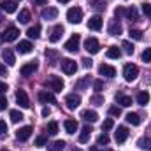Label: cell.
<instances>
[{
  "mask_svg": "<svg viewBox=\"0 0 151 151\" xmlns=\"http://www.w3.org/2000/svg\"><path fill=\"white\" fill-rule=\"evenodd\" d=\"M46 86H47L51 91L58 93V91H62V90H63L65 83H63V79H62V77H58V76H49V77H47V81H46Z\"/></svg>",
  "mask_w": 151,
  "mask_h": 151,
  "instance_id": "obj_1",
  "label": "cell"
},
{
  "mask_svg": "<svg viewBox=\"0 0 151 151\" xmlns=\"http://www.w3.org/2000/svg\"><path fill=\"white\" fill-rule=\"evenodd\" d=\"M123 76H125V81H128V83L135 81L137 76H139V67L134 65V63H127L125 69H123Z\"/></svg>",
  "mask_w": 151,
  "mask_h": 151,
  "instance_id": "obj_2",
  "label": "cell"
},
{
  "mask_svg": "<svg viewBox=\"0 0 151 151\" xmlns=\"http://www.w3.org/2000/svg\"><path fill=\"white\" fill-rule=\"evenodd\" d=\"M67 19H69V23H72V25L81 23V19H83V9H81V7H70V9L67 11Z\"/></svg>",
  "mask_w": 151,
  "mask_h": 151,
  "instance_id": "obj_3",
  "label": "cell"
},
{
  "mask_svg": "<svg viewBox=\"0 0 151 151\" xmlns=\"http://www.w3.org/2000/svg\"><path fill=\"white\" fill-rule=\"evenodd\" d=\"M84 49H86L90 55H97V53L100 51V42H99L95 37L86 39V42H84Z\"/></svg>",
  "mask_w": 151,
  "mask_h": 151,
  "instance_id": "obj_4",
  "label": "cell"
},
{
  "mask_svg": "<svg viewBox=\"0 0 151 151\" xmlns=\"http://www.w3.org/2000/svg\"><path fill=\"white\" fill-rule=\"evenodd\" d=\"M62 70H63L67 76L76 74V70H77V63H76L74 60H70V58H62Z\"/></svg>",
  "mask_w": 151,
  "mask_h": 151,
  "instance_id": "obj_5",
  "label": "cell"
},
{
  "mask_svg": "<svg viewBox=\"0 0 151 151\" xmlns=\"http://www.w3.org/2000/svg\"><path fill=\"white\" fill-rule=\"evenodd\" d=\"M18 37H19V30H18L16 27H7L5 32L2 34V39H4L5 42H12V40H16Z\"/></svg>",
  "mask_w": 151,
  "mask_h": 151,
  "instance_id": "obj_6",
  "label": "cell"
},
{
  "mask_svg": "<svg viewBox=\"0 0 151 151\" xmlns=\"http://www.w3.org/2000/svg\"><path fill=\"white\" fill-rule=\"evenodd\" d=\"M79 42H81V35H79V34H74L72 37L65 42V49L70 51V53H76V51L79 49Z\"/></svg>",
  "mask_w": 151,
  "mask_h": 151,
  "instance_id": "obj_7",
  "label": "cell"
},
{
  "mask_svg": "<svg viewBox=\"0 0 151 151\" xmlns=\"http://www.w3.org/2000/svg\"><path fill=\"white\" fill-rule=\"evenodd\" d=\"M16 102H18L19 107H23V109H28V107H30V100H28V95H27L25 90H18V91H16Z\"/></svg>",
  "mask_w": 151,
  "mask_h": 151,
  "instance_id": "obj_8",
  "label": "cell"
},
{
  "mask_svg": "<svg viewBox=\"0 0 151 151\" xmlns=\"http://www.w3.org/2000/svg\"><path fill=\"white\" fill-rule=\"evenodd\" d=\"M39 100H40L42 104H56L55 93H53V91H47V90L39 91Z\"/></svg>",
  "mask_w": 151,
  "mask_h": 151,
  "instance_id": "obj_9",
  "label": "cell"
},
{
  "mask_svg": "<svg viewBox=\"0 0 151 151\" xmlns=\"http://www.w3.org/2000/svg\"><path fill=\"white\" fill-rule=\"evenodd\" d=\"M39 69V63L34 60V62H28V63H25L21 69H19V74L21 76H32L35 70Z\"/></svg>",
  "mask_w": 151,
  "mask_h": 151,
  "instance_id": "obj_10",
  "label": "cell"
},
{
  "mask_svg": "<svg viewBox=\"0 0 151 151\" xmlns=\"http://www.w3.org/2000/svg\"><path fill=\"white\" fill-rule=\"evenodd\" d=\"M65 104H67L69 109H76V107H79V104H81V97H79L77 93H69V95L65 97Z\"/></svg>",
  "mask_w": 151,
  "mask_h": 151,
  "instance_id": "obj_11",
  "label": "cell"
},
{
  "mask_svg": "<svg viewBox=\"0 0 151 151\" xmlns=\"http://www.w3.org/2000/svg\"><path fill=\"white\" fill-rule=\"evenodd\" d=\"M102 23H104V19H102L99 14H95V16H91V18L88 19V28L97 32V30H100V28H102Z\"/></svg>",
  "mask_w": 151,
  "mask_h": 151,
  "instance_id": "obj_12",
  "label": "cell"
},
{
  "mask_svg": "<svg viewBox=\"0 0 151 151\" xmlns=\"http://www.w3.org/2000/svg\"><path fill=\"white\" fill-rule=\"evenodd\" d=\"M32 49H34V46H32L30 40H21V42L16 46V51H18L19 55H28V53H32Z\"/></svg>",
  "mask_w": 151,
  "mask_h": 151,
  "instance_id": "obj_13",
  "label": "cell"
},
{
  "mask_svg": "<svg viewBox=\"0 0 151 151\" xmlns=\"http://www.w3.org/2000/svg\"><path fill=\"white\" fill-rule=\"evenodd\" d=\"M127 137H128V128H127V127H118V130H116V134H114L116 142H118V144H123V142L127 141Z\"/></svg>",
  "mask_w": 151,
  "mask_h": 151,
  "instance_id": "obj_14",
  "label": "cell"
},
{
  "mask_svg": "<svg viewBox=\"0 0 151 151\" xmlns=\"http://www.w3.org/2000/svg\"><path fill=\"white\" fill-rule=\"evenodd\" d=\"M107 32H109L111 35H121L123 27H121V23H119L118 19H111V21H109V28H107Z\"/></svg>",
  "mask_w": 151,
  "mask_h": 151,
  "instance_id": "obj_15",
  "label": "cell"
},
{
  "mask_svg": "<svg viewBox=\"0 0 151 151\" xmlns=\"http://www.w3.org/2000/svg\"><path fill=\"white\" fill-rule=\"evenodd\" d=\"M2 58H4V62H5L9 67H12V65L16 63V56H14L12 49H9V47H5V49L2 51Z\"/></svg>",
  "mask_w": 151,
  "mask_h": 151,
  "instance_id": "obj_16",
  "label": "cell"
},
{
  "mask_svg": "<svg viewBox=\"0 0 151 151\" xmlns=\"http://www.w3.org/2000/svg\"><path fill=\"white\" fill-rule=\"evenodd\" d=\"M32 132H34V128L28 125V127H21L18 132H16V137H18V141H27L30 135H32Z\"/></svg>",
  "mask_w": 151,
  "mask_h": 151,
  "instance_id": "obj_17",
  "label": "cell"
},
{
  "mask_svg": "<svg viewBox=\"0 0 151 151\" xmlns=\"http://www.w3.org/2000/svg\"><path fill=\"white\" fill-rule=\"evenodd\" d=\"M99 72H100V76H106V77H114V76H116V69H114L113 65L102 63V65L99 67Z\"/></svg>",
  "mask_w": 151,
  "mask_h": 151,
  "instance_id": "obj_18",
  "label": "cell"
},
{
  "mask_svg": "<svg viewBox=\"0 0 151 151\" xmlns=\"http://www.w3.org/2000/svg\"><path fill=\"white\" fill-rule=\"evenodd\" d=\"M63 35V27L62 25H56L53 30H51V35H49V42H58Z\"/></svg>",
  "mask_w": 151,
  "mask_h": 151,
  "instance_id": "obj_19",
  "label": "cell"
},
{
  "mask_svg": "<svg viewBox=\"0 0 151 151\" xmlns=\"http://www.w3.org/2000/svg\"><path fill=\"white\" fill-rule=\"evenodd\" d=\"M42 19H55L56 16H58V9L56 7H46V9H42Z\"/></svg>",
  "mask_w": 151,
  "mask_h": 151,
  "instance_id": "obj_20",
  "label": "cell"
},
{
  "mask_svg": "<svg viewBox=\"0 0 151 151\" xmlns=\"http://www.w3.org/2000/svg\"><path fill=\"white\" fill-rule=\"evenodd\" d=\"M0 7H2L5 12H9V14H11V12H16V9H18V5H16L14 0H5V2L0 4Z\"/></svg>",
  "mask_w": 151,
  "mask_h": 151,
  "instance_id": "obj_21",
  "label": "cell"
},
{
  "mask_svg": "<svg viewBox=\"0 0 151 151\" xmlns=\"http://www.w3.org/2000/svg\"><path fill=\"white\" fill-rule=\"evenodd\" d=\"M116 102L121 104L123 107H128V106H132V97L123 95V93H116Z\"/></svg>",
  "mask_w": 151,
  "mask_h": 151,
  "instance_id": "obj_22",
  "label": "cell"
},
{
  "mask_svg": "<svg viewBox=\"0 0 151 151\" xmlns=\"http://www.w3.org/2000/svg\"><path fill=\"white\" fill-rule=\"evenodd\" d=\"M91 127H84L83 130H81V134H79V142L81 144H84V142H88L90 141V135H91Z\"/></svg>",
  "mask_w": 151,
  "mask_h": 151,
  "instance_id": "obj_23",
  "label": "cell"
},
{
  "mask_svg": "<svg viewBox=\"0 0 151 151\" xmlns=\"http://www.w3.org/2000/svg\"><path fill=\"white\" fill-rule=\"evenodd\" d=\"M81 118L84 119V121H90V123H95L97 119H99V114L95 113V111H83V114H81Z\"/></svg>",
  "mask_w": 151,
  "mask_h": 151,
  "instance_id": "obj_24",
  "label": "cell"
},
{
  "mask_svg": "<svg viewBox=\"0 0 151 151\" xmlns=\"http://www.w3.org/2000/svg\"><path fill=\"white\" fill-rule=\"evenodd\" d=\"M63 127H65L67 134H76V130H77V121H76V119H65Z\"/></svg>",
  "mask_w": 151,
  "mask_h": 151,
  "instance_id": "obj_25",
  "label": "cell"
},
{
  "mask_svg": "<svg viewBox=\"0 0 151 151\" xmlns=\"http://www.w3.org/2000/svg\"><path fill=\"white\" fill-rule=\"evenodd\" d=\"M127 121H128L130 125H134V127H139V125H141V116L137 113H128L127 114Z\"/></svg>",
  "mask_w": 151,
  "mask_h": 151,
  "instance_id": "obj_26",
  "label": "cell"
},
{
  "mask_svg": "<svg viewBox=\"0 0 151 151\" xmlns=\"http://www.w3.org/2000/svg\"><path fill=\"white\" fill-rule=\"evenodd\" d=\"M137 146H139L141 150L151 151V139H150V137H141V139L137 141Z\"/></svg>",
  "mask_w": 151,
  "mask_h": 151,
  "instance_id": "obj_27",
  "label": "cell"
},
{
  "mask_svg": "<svg viewBox=\"0 0 151 151\" xmlns=\"http://www.w3.org/2000/svg\"><path fill=\"white\" fill-rule=\"evenodd\" d=\"M150 102V93L148 91H139L137 93V104L139 106H146Z\"/></svg>",
  "mask_w": 151,
  "mask_h": 151,
  "instance_id": "obj_28",
  "label": "cell"
},
{
  "mask_svg": "<svg viewBox=\"0 0 151 151\" xmlns=\"http://www.w3.org/2000/svg\"><path fill=\"white\" fill-rule=\"evenodd\" d=\"M90 5L95 9V11H99V12H102V11H106V2L104 0H90Z\"/></svg>",
  "mask_w": 151,
  "mask_h": 151,
  "instance_id": "obj_29",
  "label": "cell"
},
{
  "mask_svg": "<svg viewBox=\"0 0 151 151\" xmlns=\"http://www.w3.org/2000/svg\"><path fill=\"white\" fill-rule=\"evenodd\" d=\"M27 35H28L30 39H39V35H40V25L30 27V28L27 30Z\"/></svg>",
  "mask_w": 151,
  "mask_h": 151,
  "instance_id": "obj_30",
  "label": "cell"
},
{
  "mask_svg": "<svg viewBox=\"0 0 151 151\" xmlns=\"http://www.w3.org/2000/svg\"><path fill=\"white\" fill-rule=\"evenodd\" d=\"M121 56V49L118 47V46H111L109 49H107V58H114V60H118Z\"/></svg>",
  "mask_w": 151,
  "mask_h": 151,
  "instance_id": "obj_31",
  "label": "cell"
},
{
  "mask_svg": "<svg viewBox=\"0 0 151 151\" xmlns=\"http://www.w3.org/2000/svg\"><path fill=\"white\" fill-rule=\"evenodd\" d=\"M125 16H127L130 21H137V19H139V12H137V9H135L134 5L127 9V14H125Z\"/></svg>",
  "mask_w": 151,
  "mask_h": 151,
  "instance_id": "obj_32",
  "label": "cell"
},
{
  "mask_svg": "<svg viewBox=\"0 0 151 151\" xmlns=\"http://www.w3.org/2000/svg\"><path fill=\"white\" fill-rule=\"evenodd\" d=\"M65 148V141H55L53 144H47V151H62Z\"/></svg>",
  "mask_w": 151,
  "mask_h": 151,
  "instance_id": "obj_33",
  "label": "cell"
},
{
  "mask_svg": "<svg viewBox=\"0 0 151 151\" xmlns=\"http://www.w3.org/2000/svg\"><path fill=\"white\" fill-rule=\"evenodd\" d=\"M46 132H47L49 135H56V134H58V123H56V121H49L47 127H46Z\"/></svg>",
  "mask_w": 151,
  "mask_h": 151,
  "instance_id": "obj_34",
  "label": "cell"
},
{
  "mask_svg": "<svg viewBox=\"0 0 151 151\" xmlns=\"http://www.w3.org/2000/svg\"><path fill=\"white\" fill-rule=\"evenodd\" d=\"M9 116H11V121H12V123H19V121L25 118L23 114L19 113V111H16V109H12V111L9 113Z\"/></svg>",
  "mask_w": 151,
  "mask_h": 151,
  "instance_id": "obj_35",
  "label": "cell"
},
{
  "mask_svg": "<svg viewBox=\"0 0 151 151\" xmlns=\"http://www.w3.org/2000/svg\"><path fill=\"white\" fill-rule=\"evenodd\" d=\"M18 21H19V23H28V21H30V11L23 9V11L19 12V16H18Z\"/></svg>",
  "mask_w": 151,
  "mask_h": 151,
  "instance_id": "obj_36",
  "label": "cell"
},
{
  "mask_svg": "<svg viewBox=\"0 0 151 151\" xmlns=\"http://www.w3.org/2000/svg\"><path fill=\"white\" fill-rule=\"evenodd\" d=\"M88 83H90V76H84L83 79H79V81L76 83V88H77V90H84V88L88 86Z\"/></svg>",
  "mask_w": 151,
  "mask_h": 151,
  "instance_id": "obj_37",
  "label": "cell"
},
{
  "mask_svg": "<svg viewBox=\"0 0 151 151\" xmlns=\"http://www.w3.org/2000/svg\"><path fill=\"white\" fill-rule=\"evenodd\" d=\"M121 47H123V51H125L127 55H134V51H135V49H134V44L128 42V40H125V42L121 44Z\"/></svg>",
  "mask_w": 151,
  "mask_h": 151,
  "instance_id": "obj_38",
  "label": "cell"
},
{
  "mask_svg": "<svg viewBox=\"0 0 151 151\" xmlns=\"http://www.w3.org/2000/svg\"><path fill=\"white\" fill-rule=\"evenodd\" d=\"M90 102H91L93 106H102V104H104V97H102V95H93V97L90 99Z\"/></svg>",
  "mask_w": 151,
  "mask_h": 151,
  "instance_id": "obj_39",
  "label": "cell"
},
{
  "mask_svg": "<svg viewBox=\"0 0 151 151\" xmlns=\"http://www.w3.org/2000/svg\"><path fill=\"white\" fill-rule=\"evenodd\" d=\"M97 142H99V146H102V144H104V146H106V144H109V135H107L106 132H104V134H100V135H99V139H97Z\"/></svg>",
  "mask_w": 151,
  "mask_h": 151,
  "instance_id": "obj_40",
  "label": "cell"
},
{
  "mask_svg": "<svg viewBox=\"0 0 151 151\" xmlns=\"http://www.w3.org/2000/svg\"><path fill=\"white\" fill-rule=\"evenodd\" d=\"M128 35H130V39H134V40H141V39H142V32H141V30H132V28H130Z\"/></svg>",
  "mask_w": 151,
  "mask_h": 151,
  "instance_id": "obj_41",
  "label": "cell"
},
{
  "mask_svg": "<svg viewBox=\"0 0 151 151\" xmlns=\"http://www.w3.org/2000/svg\"><path fill=\"white\" fill-rule=\"evenodd\" d=\"M142 62H144V63H150L151 62V47H146V49L142 51Z\"/></svg>",
  "mask_w": 151,
  "mask_h": 151,
  "instance_id": "obj_42",
  "label": "cell"
},
{
  "mask_svg": "<svg viewBox=\"0 0 151 151\" xmlns=\"http://www.w3.org/2000/svg\"><path fill=\"white\" fill-rule=\"evenodd\" d=\"M113 127H114V121L111 119V118H107V119L102 123V130H106V132H107V130H111Z\"/></svg>",
  "mask_w": 151,
  "mask_h": 151,
  "instance_id": "obj_43",
  "label": "cell"
},
{
  "mask_svg": "<svg viewBox=\"0 0 151 151\" xmlns=\"http://www.w3.org/2000/svg\"><path fill=\"white\" fill-rule=\"evenodd\" d=\"M125 14H127V9H123V7H116V9H114V16H116L118 19L123 18Z\"/></svg>",
  "mask_w": 151,
  "mask_h": 151,
  "instance_id": "obj_44",
  "label": "cell"
},
{
  "mask_svg": "<svg viewBox=\"0 0 151 151\" xmlns=\"http://www.w3.org/2000/svg\"><path fill=\"white\" fill-rule=\"evenodd\" d=\"M93 88H95L97 93H100V91L104 90V83H102L100 79H97V81H93Z\"/></svg>",
  "mask_w": 151,
  "mask_h": 151,
  "instance_id": "obj_45",
  "label": "cell"
},
{
  "mask_svg": "<svg viewBox=\"0 0 151 151\" xmlns=\"http://www.w3.org/2000/svg\"><path fill=\"white\" fill-rule=\"evenodd\" d=\"M109 114H113V116H119V114H121V109H119L118 106H113V107H109Z\"/></svg>",
  "mask_w": 151,
  "mask_h": 151,
  "instance_id": "obj_46",
  "label": "cell"
},
{
  "mask_svg": "<svg viewBox=\"0 0 151 151\" xmlns=\"http://www.w3.org/2000/svg\"><path fill=\"white\" fill-rule=\"evenodd\" d=\"M142 12L151 18V4H142Z\"/></svg>",
  "mask_w": 151,
  "mask_h": 151,
  "instance_id": "obj_47",
  "label": "cell"
},
{
  "mask_svg": "<svg viewBox=\"0 0 151 151\" xmlns=\"http://www.w3.org/2000/svg\"><path fill=\"white\" fill-rule=\"evenodd\" d=\"M46 58H51V60H55V58H58V53H56V51H51V49H47V51H46Z\"/></svg>",
  "mask_w": 151,
  "mask_h": 151,
  "instance_id": "obj_48",
  "label": "cell"
},
{
  "mask_svg": "<svg viewBox=\"0 0 151 151\" xmlns=\"http://www.w3.org/2000/svg\"><path fill=\"white\" fill-rule=\"evenodd\" d=\"M81 62H83V67H84V69H91V65H93V62H91L90 58H83Z\"/></svg>",
  "mask_w": 151,
  "mask_h": 151,
  "instance_id": "obj_49",
  "label": "cell"
},
{
  "mask_svg": "<svg viewBox=\"0 0 151 151\" xmlns=\"http://www.w3.org/2000/svg\"><path fill=\"white\" fill-rule=\"evenodd\" d=\"M46 144V137L44 135H39L37 139H35V146H44Z\"/></svg>",
  "mask_w": 151,
  "mask_h": 151,
  "instance_id": "obj_50",
  "label": "cell"
},
{
  "mask_svg": "<svg viewBox=\"0 0 151 151\" xmlns=\"http://www.w3.org/2000/svg\"><path fill=\"white\" fill-rule=\"evenodd\" d=\"M5 107H7V99L4 95H0V111H4Z\"/></svg>",
  "mask_w": 151,
  "mask_h": 151,
  "instance_id": "obj_51",
  "label": "cell"
},
{
  "mask_svg": "<svg viewBox=\"0 0 151 151\" xmlns=\"http://www.w3.org/2000/svg\"><path fill=\"white\" fill-rule=\"evenodd\" d=\"M5 132H7V125H5V121H2V119H0V135H2V134H5Z\"/></svg>",
  "mask_w": 151,
  "mask_h": 151,
  "instance_id": "obj_52",
  "label": "cell"
},
{
  "mask_svg": "<svg viewBox=\"0 0 151 151\" xmlns=\"http://www.w3.org/2000/svg\"><path fill=\"white\" fill-rule=\"evenodd\" d=\"M0 76H2V77L7 76V69H5V65H2V63H0Z\"/></svg>",
  "mask_w": 151,
  "mask_h": 151,
  "instance_id": "obj_53",
  "label": "cell"
},
{
  "mask_svg": "<svg viewBox=\"0 0 151 151\" xmlns=\"http://www.w3.org/2000/svg\"><path fill=\"white\" fill-rule=\"evenodd\" d=\"M7 91V84L5 83H0V93H5Z\"/></svg>",
  "mask_w": 151,
  "mask_h": 151,
  "instance_id": "obj_54",
  "label": "cell"
},
{
  "mask_svg": "<svg viewBox=\"0 0 151 151\" xmlns=\"http://www.w3.org/2000/svg\"><path fill=\"white\" fill-rule=\"evenodd\" d=\"M49 114H51L49 107H44V109H42V116H49Z\"/></svg>",
  "mask_w": 151,
  "mask_h": 151,
  "instance_id": "obj_55",
  "label": "cell"
},
{
  "mask_svg": "<svg viewBox=\"0 0 151 151\" xmlns=\"http://www.w3.org/2000/svg\"><path fill=\"white\" fill-rule=\"evenodd\" d=\"M34 2H35L37 5H46V4H47V0H34Z\"/></svg>",
  "mask_w": 151,
  "mask_h": 151,
  "instance_id": "obj_56",
  "label": "cell"
},
{
  "mask_svg": "<svg viewBox=\"0 0 151 151\" xmlns=\"http://www.w3.org/2000/svg\"><path fill=\"white\" fill-rule=\"evenodd\" d=\"M90 151H100V150H99L97 146H91V148H90Z\"/></svg>",
  "mask_w": 151,
  "mask_h": 151,
  "instance_id": "obj_57",
  "label": "cell"
},
{
  "mask_svg": "<svg viewBox=\"0 0 151 151\" xmlns=\"http://www.w3.org/2000/svg\"><path fill=\"white\" fill-rule=\"evenodd\" d=\"M58 2H60V4H69L70 0H58Z\"/></svg>",
  "mask_w": 151,
  "mask_h": 151,
  "instance_id": "obj_58",
  "label": "cell"
},
{
  "mask_svg": "<svg viewBox=\"0 0 151 151\" xmlns=\"http://www.w3.org/2000/svg\"><path fill=\"white\" fill-rule=\"evenodd\" d=\"M72 151H81V150H79V148H74V150H72Z\"/></svg>",
  "mask_w": 151,
  "mask_h": 151,
  "instance_id": "obj_59",
  "label": "cell"
},
{
  "mask_svg": "<svg viewBox=\"0 0 151 151\" xmlns=\"http://www.w3.org/2000/svg\"><path fill=\"white\" fill-rule=\"evenodd\" d=\"M2 40H4V39H2V37H0V44H2Z\"/></svg>",
  "mask_w": 151,
  "mask_h": 151,
  "instance_id": "obj_60",
  "label": "cell"
},
{
  "mask_svg": "<svg viewBox=\"0 0 151 151\" xmlns=\"http://www.w3.org/2000/svg\"><path fill=\"white\" fill-rule=\"evenodd\" d=\"M106 151H113V150H106Z\"/></svg>",
  "mask_w": 151,
  "mask_h": 151,
  "instance_id": "obj_61",
  "label": "cell"
},
{
  "mask_svg": "<svg viewBox=\"0 0 151 151\" xmlns=\"http://www.w3.org/2000/svg\"><path fill=\"white\" fill-rule=\"evenodd\" d=\"M2 151H9V150H2Z\"/></svg>",
  "mask_w": 151,
  "mask_h": 151,
  "instance_id": "obj_62",
  "label": "cell"
}]
</instances>
